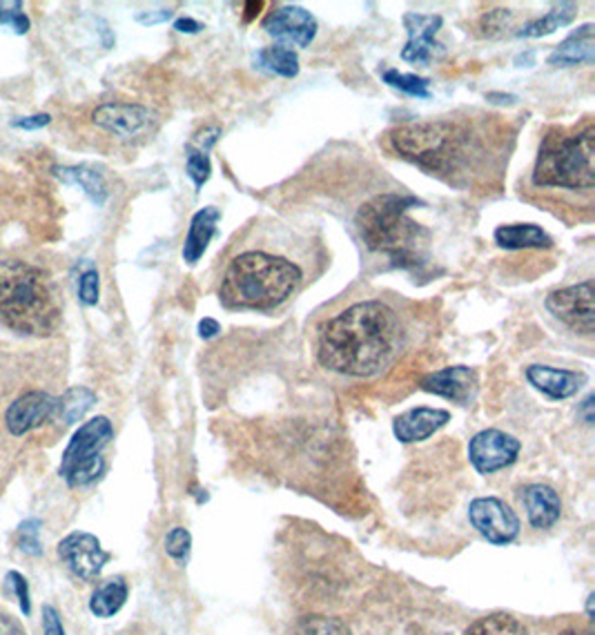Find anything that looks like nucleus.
Segmentation results:
<instances>
[{"label":"nucleus","instance_id":"f257e3e1","mask_svg":"<svg viewBox=\"0 0 595 635\" xmlns=\"http://www.w3.org/2000/svg\"><path fill=\"white\" fill-rule=\"evenodd\" d=\"M409 330L388 301L361 299L330 317L317 339L319 363L343 377H375L400 359Z\"/></svg>","mask_w":595,"mask_h":635},{"label":"nucleus","instance_id":"f03ea898","mask_svg":"<svg viewBox=\"0 0 595 635\" xmlns=\"http://www.w3.org/2000/svg\"><path fill=\"white\" fill-rule=\"evenodd\" d=\"M493 116L484 121L471 119H433L394 127L388 134L390 147L402 158L422 167L424 172L440 176L458 187H471L486 170L497 163V154L489 152L486 125Z\"/></svg>","mask_w":595,"mask_h":635},{"label":"nucleus","instance_id":"7ed1b4c3","mask_svg":"<svg viewBox=\"0 0 595 635\" xmlns=\"http://www.w3.org/2000/svg\"><path fill=\"white\" fill-rule=\"evenodd\" d=\"M306 284L304 266L286 253L246 248L237 253L219 286V301L228 310L273 313L288 304Z\"/></svg>","mask_w":595,"mask_h":635},{"label":"nucleus","instance_id":"20e7f679","mask_svg":"<svg viewBox=\"0 0 595 635\" xmlns=\"http://www.w3.org/2000/svg\"><path fill=\"white\" fill-rule=\"evenodd\" d=\"M424 205L418 196L386 192L368 198L355 217L361 244L386 257L394 268H418L424 264L431 233L413 222L409 212Z\"/></svg>","mask_w":595,"mask_h":635},{"label":"nucleus","instance_id":"39448f33","mask_svg":"<svg viewBox=\"0 0 595 635\" xmlns=\"http://www.w3.org/2000/svg\"><path fill=\"white\" fill-rule=\"evenodd\" d=\"M61 297L52 277L28 262H0V326L25 337H50L61 326Z\"/></svg>","mask_w":595,"mask_h":635},{"label":"nucleus","instance_id":"423d86ee","mask_svg":"<svg viewBox=\"0 0 595 635\" xmlns=\"http://www.w3.org/2000/svg\"><path fill=\"white\" fill-rule=\"evenodd\" d=\"M531 181L540 190L591 194L595 187V125L551 130L540 145Z\"/></svg>","mask_w":595,"mask_h":635},{"label":"nucleus","instance_id":"0eeeda50","mask_svg":"<svg viewBox=\"0 0 595 635\" xmlns=\"http://www.w3.org/2000/svg\"><path fill=\"white\" fill-rule=\"evenodd\" d=\"M112 438H114L112 421L103 414L85 421L72 436L59 469L72 489L90 487L103 478L105 473L103 449L112 442Z\"/></svg>","mask_w":595,"mask_h":635},{"label":"nucleus","instance_id":"6e6552de","mask_svg":"<svg viewBox=\"0 0 595 635\" xmlns=\"http://www.w3.org/2000/svg\"><path fill=\"white\" fill-rule=\"evenodd\" d=\"M546 310L571 332L582 337H593L595 315H593V281L586 279L582 284L553 290L546 301Z\"/></svg>","mask_w":595,"mask_h":635},{"label":"nucleus","instance_id":"1a4fd4ad","mask_svg":"<svg viewBox=\"0 0 595 635\" xmlns=\"http://www.w3.org/2000/svg\"><path fill=\"white\" fill-rule=\"evenodd\" d=\"M469 520L491 544L504 546L520 535V518L497 498H478L469 506Z\"/></svg>","mask_w":595,"mask_h":635},{"label":"nucleus","instance_id":"9d476101","mask_svg":"<svg viewBox=\"0 0 595 635\" xmlns=\"http://www.w3.org/2000/svg\"><path fill=\"white\" fill-rule=\"evenodd\" d=\"M520 449L522 444L513 436L497 429H486L469 442V460L478 473L493 475L515 464Z\"/></svg>","mask_w":595,"mask_h":635},{"label":"nucleus","instance_id":"9b49d317","mask_svg":"<svg viewBox=\"0 0 595 635\" xmlns=\"http://www.w3.org/2000/svg\"><path fill=\"white\" fill-rule=\"evenodd\" d=\"M264 30L284 48H308L317 37V21L299 6H281L266 17Z\"/></svg>","mask_w":595,"mask_h":635},{"label":"nucleus","instance_id":"f8f14e48","mask_svg":"<svg viewBox=\"0 0 595 635\" xmlns=\"http://www.w3.org/2000/svg\"><path fill=\"white\" fill-rule=\"evenodd\" d=\"M59 557L68 564V569L74 575L83 580H92L103 571V566L110 560V553L103 551L96 535L76 531V533H70L65 540H61Z\"/></svg>","mask_w":595,"mask_h":635},{"label":"nucleus","instance_id":"ddd939ff","mask_svg":"<svg viewBox=\"0 0 595 635\" xmlns=\"http://www.w3.org/2000/svg\"><path fill=\"white\" fill-rule=\"evenodd\" d=\"M152 121V112L139 103H103L92 112V123L119 139L145 134Z\"/></svg>","mask_w":595,"mask_h":635},{"label":"nucleus","instance_id":"4468645a","mask_svg":"<svg viewBox=\"0 0 595 635\" xmlns=\"http://www.w3.org/2000/svg\"><path fill=\"white\" fill-rule=\"evenodd\" d=\"M57 414V397L45 390H30L14 399L6 412V427L14 438H21Z\"/></svg>","mask_w":595,"mask_h":635},{"label":"nucleus","instance_id":"2eb2a0df","mask_svg":"<svg viewBox=\"0 0 595 635\" xmlns=\"http://www.w3.org/2000/svg\"><path fill=\"white\" fill-rule=\"evenodd\" d=\"M444 19L440 14H404V28L409 32V43L402 50V61L413 65H429L431 59L440 52V43L435 41L442 30Z\"/></svg>","mask_w":595,"mask_h":635},{"label":"nucleus","instance_id":"dca6fc26","mask_svg":"<svg viewBox=\"0 0 595 635\" xmlns=\"http://www.w3.org/2000/svg\"><path fill=\"white\" fill-rule=\"evenodd\" d=\"M422 390L444 397L453 403L466 406L478 392V372L469 366H449L435 372H429L420 381Z\"/></svg>","mask_w":595,"mask_h":635},{"label":"nucleus","instance_id":"f3484780","mask_svg":"<svg viewBox=\"0 0 595 635\" xmlns=\"http://www.w3.org/2000/svg\"><path fill=\"white\" fill-rule=\"evenodd\" d=\"M451 421V412L444 408H411L402 412L400 417H394L392 421V433L402 444H416L424 442L431 436H435L440 429H444Z\"/></svg>","mask_w":595,"mask_h":635},{"label":"nucleus","instance_id":"a211bd4d","mask_svg":"<svg viewBox=\"0 0 595 635\" xmlns=\"http://www.w3.org/2000/svg\"><path fill=\"white\" fill-rule=\"evenodd\" d=\"M526 379L529 383L546 395L548 399H568L582 390L586 383V375L577 370H566V368H553V366H542L533 363L526 368Z\"/></svg>","mask_w":595,"mask_h":635},{"label":"nucleus","instance_id":"6ab92c4d","mask_svg":"<svg viewBox=\"0 0 595 635\" xmlns=\"http://www.w3.org/2000/svg\"><path fill=\"white\" fill-rule=\"evenodd\" d=\"M219 222H222V209L215 205L198 209L192 217L187 235H185V244H183V262L187 266L198 264V259L204 257V253L208 250L211 242L217 235Z\"/></svg>","mask_w":595,"mask_h":635},{"label":"nucleus","instance_id":"aec40b11","mask_svg":"<svg viewBox=\"0 0 595 635\" xmlns=\"http://www.w3.org/2000/svg\"><path fill=\"white\" fill-rule=\"evenodd\" d=\"M551 68H575L595 63V25L586 23L566 37L546 59Z\"/></svg>","mask_w":595,"mask_h":635},{"label":"nucleus","instance_id":"412c9836","mask_svg":"<svg viewBox=\"0 0 595 635\" xmlns=\"http://www.w3.org/2000/svg\"><path fill=\"white\" fill-rule=\"evenodd\" d=\"M526 518L533 529H551L562 515V500L555 489L546 484H531L522 491Z\"/></svg>","mask_w":595,"mask_h":635},{"label":"nucleus","instance_id":"4be33fe9","mask_svg":"<svg viewBox=\"0 0 595 635\" xmlns=\"http://www.w3.org/2000/svg\"><path fill=\"white\" fill-rule=\"evenodd\" d=\"M495 244L504 250H542L553 248V239L535 224H509L495 231Z\"/></svg>","mask_w":595,"mask_h":635},{"label":"nucleus","instance_id":"5701e85b","mask_svg":"<svg viewBox=\"0 0 595 635\" xmlns=\"http://www.w3.org/2000/svg\"><path fill=\"white\" fill-rule=\"evenodd\" d=\"M57 178H61L63 183L68 185H79L96 205H103L110 196V190H107V183L103 178L101 172H96L94 167L90 165H72V167H65V165H59L52 170Z\"/></svg>","mask_w":595,"mask_h":635},{"label":"nucleus","instance_id":"b1692460","mask_svg":"<svg viewBox=\"0 0 595 635\" xmlns=\"http://www.w3.org/2000/svg\"><path fill=\"white\" fill-rule=\"evenodd\" d=\"M577 17V6L575 3H557L551 8V12L537 21H531L529 25H524L517 37L520 39H542L553 34L560 28H566L575 21Z\"/></svg>","mask_w":595,"mask_h":635},{"label":"nucleus","instance_id":"393cba45","mask_svg":"<svg viewBox=\"0 0 595 635\" xmlns=\"http://www.w3.org/2000/svg\"><path fill=\"white\" fill-rule=\"evenodd\" d=\"M96 403V392L85 388V386H74L70 390H65L59 399H57V414L63 423L72 427V423L81 421L88 410Z\"/></svg>","mask_w":595,"mask_h":635},{"label":"nucleus","instance_id":"a878e982","mask_svg":"<svg viewBox=\"0 0 595 635\" xmlns=\"http://www.w3.org/2000/svg\"><path fill=\"white\" fill-rule=\"evenodd\" d=\"M257 65L275 76L284 79H295L299 74V57L295 50L284 48V45H270L257 52L255 57Z\"/></svg>","mask_w":595,"mask_h":635},{"label":"nucleus","instance_id":"bb28decb","mask_svg":"<svg viewBox=\"0 0 595 635\" xmlns=\"http://www.w3.org/2000/svg\"><path fill=\"white\" fill-rule=\"evenodd\" d=\"M125 600H127V584L121 577H114V580L101 584L92 593L90 611L96 617H112V615H116L123 608Z\"/></svg>","mask_w":595,"mask_h":635},{"label":"nucleus","instance_id":"cd10ccee","mask_svg":"<svg viewBox=\"0 0 595 635\" xmlns=\"http://www.w3.org/2000/svg\"><path fill=\"white\" fill-rule=\"evenodd\" d=\"M464 635H529L524 624L504 613H493L473 622Z\"/></svg>","mask_w":595,"mask_h":635},{"label":"nucleus","instance_id":"c85d7f7f","mask_svg":"<svg viewBox=\"0 0 595 635\" xmlns=\"http://www.w3.org/2000/svg\"><path fill=\"white\" fill-rule=\"evenodd\" d=\"M383 83L400 90L409 96L416 99H429L431 96V81L422 79L418 74H404V72H397V70H386L383 72Z\"/></svg>","mask_w":595,"mask_h":635},{"label":"nucleus","instance_id":"c756f323","mask_svg":"<svg viewBox=\"0 0 595 635\" xmlns=\"http://www.w3.org/2000/svg\"><path fill=\"white\" fill-rule=\"evenodd\" d=\"M297 635H352V631L337 617L306 615L297 622Z\"/></svg>","mask_w":595,"mask_h":635},{"label":"nucleus","instance_id":"7c9ffc66","mask_svg":"<svg viewBox=\"0 0 595 635\" xmlns=\"http://www.w3.org/2000/svg\"><path fill=\"white\" fill-rule=\"evenodd\" d=\"M185 172L187 176L194 181L196 190L204 187L213 174V163L211 156L202 150H194L192 145H187V161H185Z\"/></svg>","mask_w":595,"mask_h":635},{"label":"nucleus","instance_id":"2f4dec72","mask_svg":"<svg viewBox=\"0 0 595 635\" xmlns=\"http://www.w3.org/2000/svg\"><path fill=\"white\" fill-rule=\"evenodd\" d=\"M21 10H23L21 0H0V25H12L14 32L23 37L30 32L32 23Z\"/></svg>","mask_w":595,"mask_h":635},{"label":"nucleus","instance_id":"473e14b6","mask_svg":"<svg viewBox=\"0 0 595 635\" xmlns=\"http://www.w3.org/2000/svg\"><path fill=\"white\" fill-rule=\"evenodd\" d=\"M39 531H41V522L39 520H25L21 526H19V546L21 551H25L28 555H41L43 553V544H41V537H39Z\"/></svg>","mask_w":595,"mask_h":635},{"label":"nucleus","instance_id":"72a5a7b5","mask_svg":"<svg viewBox=\"0 0 595 635\" xmlns=\"http://www.w3.org/2000/svg\"><path fill=\"white\" fill-rule=\"evenodd\" d=\"M189 546H192V535L187 533V529L183 526H176L167 533L165 537V553L178 562L187 560L189 555Z\"/></svg>","mask_w":595,"mask_h":635},{"label":"nucleus","instance_id":"f704fd0d","mask_svg":"<svg viewBox=\"0 0 595 635\" xmlns=\"http://www.w3.org/2000/svg\"><path fill=\"white\" fill-rule=\"evenodd\" d=\"M99 295H101V279H99L96 268L90 266L79 279V299L83 306H96Z\"/></svg>","mask_w":595,"mask_h":635},{"label":"nucleus","instance_id":"c9c22d12","mask_svg":"<svg viewBox=\"0 0 595 635\" xmlns=\"http://www.w3.org/2000/svg\"><path fill=\"white\" fill-rule=\"evenodd\" d=\"M8 580H10V584L14 586V593H17L19 602H21V608H23V613L28 615V613L32 611V600H30V582L25 580V575H21V573H17V571H12V573L8 575Z\"/></svg>","mask_w":595,"mask_h":635},{"label":"nucleus","instance_id":"e433bc0d","mask_svg":"<svg viewBox=\"0 0 595 635\" xmlns=\"http://www.w3.org/2000/svg\"><path fill=\"white\" fill-rule=\"evenodd\" d=\"M219 136H222V127L219 125H208V127H204L202 132H196V136H194V141L189 143L194 150H202V152H211V147L219 141Z\"/></svg>","mask_w":595,"mask_h":635},{"label":"nucleus","instance_id":"4c0bfd02","mask_svg":"<svg viewBox=\"0 0 595 635\" xmlns=\"http://www.w3.org/2000/svg\"><path fill=\"white\" fill-rule=\"evenodd\" d=\"M43 631H45V635H65L63 619H61L59 611L50 604L43 606Z\"/></svg>","mask_w":595,"mask_h":635},{"label":"nucleus","instance_id":"58836bf2","mask_svg":"<svg viewBox=\"0 0 595 635\" xmlns=\"http://www.w3.org/2000/svg\"><path fill=\"white\" fill-rule=\"evenodd\" d=\"M50 121H52V116L43 112V114H32V116L14 119V121H12V127H21V130H30V132H34V130H43V127H48V125H50Z\"/></svg>","mask_w":595,"mask_h":635},{"label":"nucleus","instance_id":"ea45409f","mask_svg":"<svg viewBox=\"0 0 595 635\" xmlns=\"http://www.w3.org/2000/svg\"><path fill=\"white\" fill-rule=\"evenodd\" d=\"M136 23L150 28V25H158V23H165L172 19V10H154V12H141L134 17Z\"/></svg>","mask_w":595,"mask_h":635},{"label":"nucleus","instance_id":"a19ab883","mask_svg":"<svg viewBox=\"0 0 595 635\" xmlns=\"http://www.w3.org/2000/svg\"><path fill=\"white\" fill-rule=\"evenodd\" d=\"M0 635H25V628L12 615L0 611Z\"/></svg>","mask_w":595,"mask_h":635},{"label":"nucleus","instance_id":"79ce46f5","mask_svg":"<svg viewBox=\"0 0 595 635\" xmlns=\"http://www.w3.org/2000/svg\"><path fill=\"white\" fill-rule=\"evenodd\" d=\"M219 332H222V326H219L217 319L206 317V319L198 321V337H202V339H213V337H217Z\"/></svg>","mask_w":595,"mask_h":635},{"label":"nucleus","instance_id":"37998d69","mask_svg":"<svg viewBox=\"0 0 595 635\" xmlns=\"http://www.w3.org/2000/svg\"><path fill=\"white\" fill-rule=\"evenodd\" d=\"M174 30L181 32V34H196V32L204 30V25L198 23V21H194V19H178L174 23Z\"/></svg>","mask_w":595,"mask_h":635},{"label":"nucleus","instance_id":"c03bdc74","mask_svg":"<svg viewBox=\"0 0 595 635\" xmlns=\"http://www.w3.org/2000/svg\"><path fill=\"white\" fill-rule=\"evenodd\" d=\"M579 414H584L586 423H593V395H588L582 406H579Z\"/></svg>","mask_w":595,"mask_h":635},{"label":"nucleus","instance_id":"a18cd8bd","mask_svg":"<svg viewBox=\"0 0 595 635\" xmlns=\"http://www.w3.org/2000/svg\"><path fill=\"white\" fill-rule=\"evenodd\" d=\"M486 99L495 101V103H513L515 101V96H511V94H495V92L486 94Z\"/></svg>","mask_w":595,"mask_h":635},{"label":"nucleus","instance_id":"49530a36","mask_svg":"<svg viewBox=\"0 0 595 635\" xmlns=\"http://www.w3.org/2000/svg\"><path fill=\"white\" fill-rule=\"evenodd\" d=\"M264 8V3H246V10H248V17L246 21H250L255 14H259V10Z\"/></svg>","mask_w":595,"mask_h":635},{"label":"nucleus","instance_id":"de8ad7c7","mask_svg":"<svg viewBox=\"0 0 595 635\" xmlns=\"http://www.w3.org/2000/svg\"><path fill=\"white\" fill-rule=\"evenodd\" d=\"M560 635H584V633H579V631H571V628H568V631H562Z\"/></svg>","mask_w":595,"mask_h":635}]
</instances>
